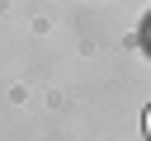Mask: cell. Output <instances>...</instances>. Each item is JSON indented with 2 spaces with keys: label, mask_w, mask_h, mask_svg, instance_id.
<instances>
[{
  "label": "cell",
  "mask_w": 151,
  "mask_h": 141,
  "mask_svg": "<svg viewBox=\"0 0 151 141\" xmlns=\"http://www.w3.org/2000/svg\"><path fill=\"white\" fill-rule=\"evenodd\" d=\"M146 141H151V108H146Z\"/></svg>",
  "instance_id": "1"
},
{
  "label": "cell",
  "mask_w": 151,
  "mask_h": 141,
  "mask_svg": "<svg viewBox=\"0 0 151 141\" xmlns=\"http://www.w3.org/2000/svg\"><path fill=\"white\" fill-rule=\"evenodd\" d=\"M146 42H151V28H146Z\"/></svg>",
  "instance_id": "2"
}]
</instances>
